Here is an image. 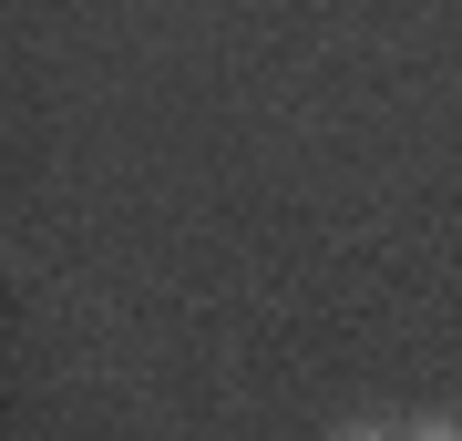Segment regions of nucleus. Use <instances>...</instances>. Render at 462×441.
I'll return each mask as SVG.
<instances>
[{"instance_id": "f03ea898", "label": "nucleus", "mask_w": 462, "mask_h": 441, "mask_svg": "<svg viewBox=\"0 0 462 441\" xmlns=\"http://www.w3.org/2000/svg\"><path fill=\"white\" fill-rule=\"evenodd\" d=\"M329 441H401V431H380V421H339Z\"/></svg>"}, {"instance_id": "f257e3e1", "label": "nucleus", "mask_w": 462, "mask_h": 441, "mask_svg": "<svg viewBox=\"0 0 462 441\" xmlns=\"http://www.w3.org/2000/svg\"><path fill=\"white\" fill-rule=\"evenodd\" d=\"M401 441H462V421H452V410H442V421H411V431H401Z\"/></svg>"}]
</instances>
